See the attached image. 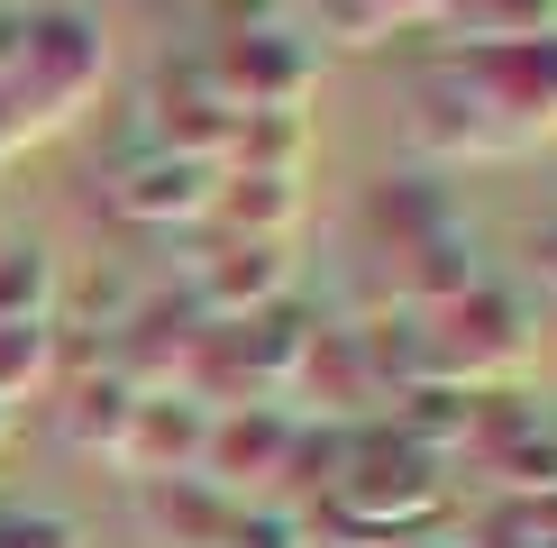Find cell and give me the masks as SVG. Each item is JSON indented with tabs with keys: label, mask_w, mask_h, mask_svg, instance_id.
<instances>
[{
	"label": "cell",
	"mask_w": 557,
	"mask_h": 548,
	"mask_svg": "<svg viewBox=\"0 0 557 548\" xmlns=\"http://www.w3.org/2000/svg\"><path fill=\"white\" fill-rule=\"evenodd\" d=\"M411 137L430 155H530L557 137V28L540 37H503V46H467L421 83Z\"/></svg>",
	"instance_id": "6da1fadb"
},
{
	"label": "cell",
	"mask_w": 557,
	"mask_h": 548,
	"mask_svg": "<svg viewBox=\"0 0 557 548\" xmlns=\"http://www.w3.org/2000/svg\"><path fill=\"white\" fill-rule=\"evenodd\" d=\"M110 83V28L74 0H10L0 10V155L46 147Z\"/></svg>",
	"instance_id": "7a4b0ae2"
},
{
	"label": "cell",
	"mask_w": 557,
	"mask_h": 548,
	"mask_svg": "<svg viewBox=\"0 0 557 548\" xmlns=\"http://www.w3.org/2000/svg\"><path fill=\"white\" fill-rule=\"evenodd\" d=\"M366 220L393 238V257H384V265L403 274V292H411L421 311L475 284V238H467V220H457V201L438 192V183H421V174L393 183V174H384V192L366 201Z\"/></svg>",
	"instance_id": "3957f363"
},
{
	"label": "cell",
	"mask_w": 557,
	"mask_h": 548,
	"mask_svg": "<svg viewBox=\"0 0 557 548\" xmlns=\"http://www.w3.org/2000/svg\"><path fill=\"white\" fill-rule=\"evenodd\" d=\"M421 348L438 375H467V384H503V375H521L530 348H540V329H530V311H521V292H503V284H475L467 292H448V302H430L421 320Z\"/></svg>",
	"instance_id": "277c9868"
},
{
	"label": "cell",
	"mask_w": 557,
	"mask_h": 548,
	"mask_svg": "<svg viewBox=\"0 0 557 548\" xmlns=\"http://www.w3.org/2000/svg\"><path fill=\"white\" fill-rule=\"evenodd\" d=\"M201 64H211V83L228 91L238 120H247V110H301L311 83H320V55L293 28H228Z\"/></svg>",
	"instance_id": "5b68a950"
},
{
	"label": "cell",
	"mask_w": 557,
	"mask_h": 548,
	"mask_svg": "<svg viewBox=\"0 0 557 548\" xmlns=\"http://www.w3.org/2000/svg\"><path fill=\"white\" fill-rule=\"evenodd\" d=\"M201 439H211V411L193 394H137L110 457H120L137 485H174V475H201Z\"/></svg>",
	"instance_id": "8992f818"
},
{
	"label": "cell",
	"mask_w": 557,
	"mask_h": 548,
	"mask_svg": "<svg viewBox=\"0 0 557 548\" xmlns=\"http://www.w3.org/2000/svg\"><path fill=\"white\" fill-rule=\"evenodd\" d=\"M211 192H220V165H201V155H128L120 174H110V211L120 220H147V228H174V220H211Z\"/></svg>",
	"instance_id": "52a82bcc"
},
{
	"label": "cell",
	"mask_w": 557,
	"mask_h": 548,
	"mask_svg": "<svg viewBox=\"0 0 557 548\" xmlns=\"http://www.w3.org/2000/svg\"><path fill=\"white\" fill-rule=\"evenodd\" d=\"M193 292H201V311H211V320H257V311H274V292H284V247L228 238L220 257H201Z\"/></svg>",
	"instance_id": "ba28073f"
},
{
	"label": "cell",
	"mask_w": 557,
	"mask_h": 548,
	"mask_svg": "<svg viewBox=\"0 0 557 548\" xmlns=\"http://www.w3.org/2000/svg\"><path fill=\"white\" fill-rule=\"evenodd\" d=\"M293 211H301L293 174H220V192H211V220H228L238 238H265V247H284Z\"/></svg>",
	"instance_id": "9c48e42d"
},
{
	"label": "cell",
	"mask_w": 557,
	"mask_h": 548,
	"mask_svg": "<svg viewBox=\"0 0 557 548\" xmlns=\"http://www.w3.org/2000/svg\"><path fill=\"white\" fill-rule=\"evenodd\" d=\"M438 28H457L467 46L540 37V28H557V0H438Z\"/></svg>",
	"instance_id": "30bf717a"
},
{
	"label": "cell",
	"mask_w": 557,
	"mask_h": 548,
	"mask_svg": "<svg viewBox=\"0 0 557 548\" xmlns=\"http://www.w3.org/2000/svg\"><path fill=\"white\" fill-rule=\"evenodd\" d=\"M55 292H64V274L46 247H10L0 257V320H55Z\"/></svg>",
	"instance_id": "8fae6325"
},
{
	"label": "cell",
	"mask_w": 557,
	"mask_h": 548,
	"mask_svg": "<svg viewBox=\"0 0 557 548\" xmlns=\"http://www.w3.org/2000/svg\"><path fill=\"white\" fill-rule=\"evenodd\" d=\"M0 548H83V531L64 512H28V502H10V512H0Z\"/></svg>",
	"instance_id": "7c38bea8"
},
{
	"label": "cell",
	"mask_w": 557,
	"mask_h": 548,
	"mask_svg": "<svg viewBox=\"0 0 557 548\" xmlns=\"http://www.w3.org/2000/svg\"><path fill=\"white\" fill-rule=\"evenodd\" d=\"M530 265H540V284H548V292H557V220H548V228H540V238H530Z\"/></svg>",
	"instance_id": "4fadbf2b"
},
{
	"label": "cell",
	"mask_w": 557,
	"mask_h": 548,
	"mask_svg": "<svg viewBox=\"0 0 557 548\" xmlns=\"http://www.w3.org/2000/svg\"><path fill=\"white\" fill-rule=\"evenodd\" d=\"M0 439H10V411H0Z\"/></svg>",
	"instance_id": "5bb4252c"
}]
</instances>
